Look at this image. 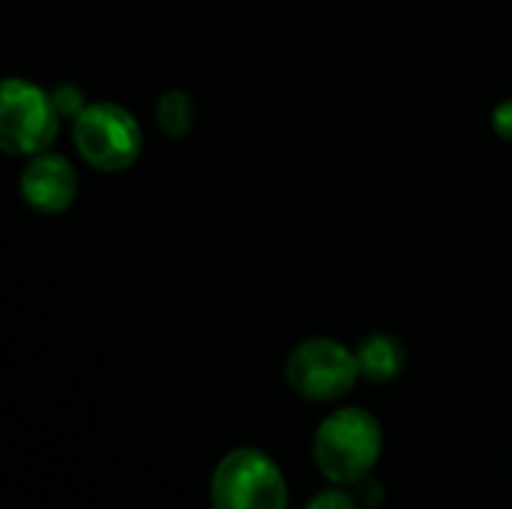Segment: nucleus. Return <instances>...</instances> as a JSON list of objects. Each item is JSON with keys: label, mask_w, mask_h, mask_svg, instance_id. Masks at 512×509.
I'll use <instances>...</instances> for the list:
<instances>
[{"label": "nucleus", "mask_w": 512, "mask_h": 509, "mask_svg": "<svg viewBox=\"0 0 512 509\" xmlns=\"http://www.w3.org/2000/svg\"><path fill=\"white\" fill-rule=\"evenodd\" d=\"M54 99L21 78H9L0 96V144L12 156H36L57 135Z\"/></svg>", "instance_id": "obj_5"}, {"label": "nucleus", "mask_w": 512, "mask_h": 509, "mask_svg": "<svg viewBox=\"0 0 512 509\" xmlns=\"http://www.w3.org/2000/svg\"><path fill=\"white\" fill-rule=\"evenodd\" d=\"M156 117H159V129H162L168 138H183V135L192 129V120H195L192 99H189L183 90H171V93H165V96L159 99Z\"/></svg>", "instance_id": "obj_8"}, {"label": "nucleus", "mask_w": 512, "mask_h": 509, "mask_svg": "<svg viewBox=\"0 0 512 509\" xmlns=\"http://www.w3.org/2000/svg\"><path fill=\"white\" fill-rule=\"evenodd\" d=\"M384 435L378 420L363 408H339L315 432V465L339 486L360 483L381 459Z\"/></svg>", "instance_id": "obj_1"}, {"label": "nucleus", "mask_w": 512, "mask_h": 509, "mask_svg": "<svg viewBox=\"0 0 512 509\" xmlns=\"http://www.w3.org/2000/svg\"><path fill=\"white\" fill-rule=\"evenodd\" d=\"M306 509H357V501L348 495V492H339V489H324L318 492Z\"/></svg>", "instance_id": "obj_10"}, {"label": "nucleus", "mask_w": 512, "mask_h": 509, "mask_svg": "<svg viewBox=\"0 0 512 509\" xmlns=\"http://www.w3.org/2000/svg\"><path fill=\"white\" fill-rule=\"evenodd\" d=\"M78 177L66 156L36 153L21 174V195L42 213H60L75 201Z\"/></svg>", "instance_id": "obj_6"}, {"label": "nucleus", "mask_w": 512, "mask_h": 509, "mask_svg": "<svg viewBox=\"0 0 512 509\" xmlns=\"http://www.w3.org/2000/svg\"><path fill=\"white\" fill-rule=\"evenodd\" d=\"M78 153L99 171H126L141 156V129L135 117L111 102L87 105L72 123Z\"/></svg>", "instance_id": "obj_4"}, {"label": "nucleus", "mask_w": 512, "mask_h": 509, "mask_svg": "<svg viewBox=\"0 0 512 509\" xmlns=\"http://www.w3.org/2000/svg\"><path fill=\"white\" fill-rule=\"evenodd\" d=\"M357 366H360V378L372 381V384H390L402 375L408 354L405 345L390 336V333H372L357 345Z\"/></svg>", "instance_id": "obj_7"}, {"label": "nucleus", "mask_w": 512, "mask_h": 509, "mask_svg": "<svg viewBox=\"0 0 512 509\" xmlns=\"http://www.w3.org/2000/svg\"><path fill=\"white\" fill-rule=\"evenodd\" d=\"M51 99H54V108H57V114L60 117H78L87 105L81 102V90L78 87H72V84H63V87H57L54 93H51Z\"/></svg>", "instance_id": "obj_9"}, {"label": "nucleus", "mask_w": 512, "mask_h": 509, "mask_svg": "<svg viewBox=\"0 0 512 509\" xmlns=\"http://www.w3.org/2000/svg\"><path fill=\"white\" fill-rule=\"evenodd\" d=\"M360 378L357 354L336 339H306L285 363L288 387L309 402H333L345 396Z\"/></svg>", "instance_id": "obj_3"}, {"label": "nucleus", "mask_w": 512, "mask_h": 509, "mask_svg": "<svg viewBox=\"0 0 512 509\" xmlns=\"http://www.w3.org/2000/svg\"><path fill=\"white\" fill-rule=\"evenodd\" d=\"M492 123H495V132L501 138H510L512 141V99H504L498 102L495 114H492Z\"/></svg>", "instance_id": "obj_11"}, {"label": "nucleus", "mask_w": 512, "mask_h": 509, "mask_svg": "<svg viewBox=\"0 0 512 509\" xmlns=\"http://www.w3.org/2000/svg\"><path fill=\"white\" fill-rule=\"evenodd\" d=\"M210 501L213 509H288V486L267 453L240 447L216 465Z\"/></svg>", "instance_id": "obj_2"}]
</instances>
